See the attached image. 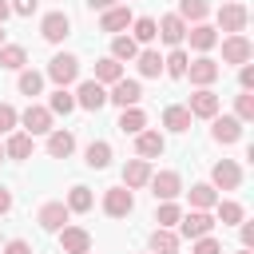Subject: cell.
<instances>
[{
    "instance_id": "484cf974",
    "label": "cell",
    "mask_w": 254,
    "mask_h": 254,
    "mask_svg": "<svg viewBox=\"0 0 254 254\" xmlns=\"http://www.w3.org/2000/svg\"><path fill=\"white\" fill-rule=\"evenodd\" d=\"M4 159H32V135L28 131H12L4 143Z\"/></svg>"
},
{
    "instance_id": "cb8c5ba5",
    "label": "cell",
    "mask_w": 254,
    "mask_h": 254,
    "mask_svg": "<svg viewBox=\"0 0 254 254\" xmlns=\"http://www.w3.org/2000/svg\"><path fill=\"white\" fill-rule=\"evenodd\" d=\"M214 218H218L222 226H238V222H246V210H242V202H234V198H218V202H214Z\"/></svg>"
},
{
    "instance_id": "7c38bea8",
    "label": "cell",
    "mask_w": 254,
    "mask_h": 254,
    "mask_svg": "<svg viewBox=\"0 0 254 254\" xmlns=\"http://www.w3.org/2000/svg\"><path fill=\"white\" fill-rule=\"evenodd\" d=\"M52 119H56V115H52L48 107H40V103H28V111L20 115V123H24L28 135H48V131H56Z\"/></svg>"
},
{
    "instance_id": "9a60e30c",
    "label": "cell",
    "mask_w": 254,
    "mask_h": 254,
    "mask_svg": "<svg viewBox=\"0 0 254 254\" xmlns=\"http://www.w3.org/2000/svg\"><path fill=\"white\" fill-rule=\"evenodd\" d=\"M210 135H214V143H238L242 139V123L234 119V115H214L210 119Z\"/></svg>"
},
{
    "instance_id": "83f0119b",
    "label": "cell",
    "mask_w": 254,
    "mask_h": 254,
    "mask_svg": "<svg viewBox=\"0 0 254 254\" xmlns=\"http://www.w3.org/2000/svg\"><path fill=\"white\" fill-rule=\"evenodd\" d=\"M163 127H167V131H175V135H183V131L190 127V111H187V107H179V103L163 107Z\"/></svg>"
},
{
    "instance_id": "7a4b0ae2",
    "label": "cell",
    "mask_w": 254,
    "mask_h": 254,
    "mask_svg": "<svg viewBox=\"0 0 254 254\" xmlns=\"http://www.w3.org/2000/svg\"><path fill=\"white\" fill-rule=\"evenodd\" d=\"M48 79H56L60 87L75 83V79H79V60H75L71 52H60V56H52V64H48Z\"/></svg>"
},
{
    "instance_id": "c3c4849f",
    "label": "cell",
    "mask_w": 254,
    "mask_h": 254,
    "mask_svg": "<svg viewBox=\"0 0 254 254\" xmlns=\"http://www.w3.org/2000/svg\"><path fill=\"white\" fill-rule=\"evenodd\" d=\"M8 210H12V190L0 187V214H8Z\"/></svg>"
},
{
    "instance_id": "f1b7e54d",
    "label": "cell",
    "mask_w": 254,
    "mask_h": 254,
    "mask_svg": "<svg viewBox=\"0 0 254 254\" xmlns=\"http://www.w3.org/2000/svg\"><path fill=\"white\" fill-rule=\"evenodd\" d=\"M123 135H139V131H147V115L139 111V107H123L119 111V123H115Z\"/></svg>"
},
{
    "instance_id": "8992f818",
    "label": "cell",
    "mask_w": 254,
    "mask_h": 254,
    "mask_svg": "<svg viewBox=\"0 0 254 254\" xmlns=\"http://www.w3.org/2000/svg\"><path fill=\"white\" fill-rule=\"evenodd\" d=\"M210 230H214V214L210 210H190V214L179 218V234L183 238H206Z\"/></svg>"
},
{
    "instance_id": "6da1fadb",
    "label": "cell",
    "mask_w": 254,
    "mask_h": 254,
    "mask_svg": "<svg viewBox=\"0 0 254 254\" xmlns=\"http://www.w3.org/2000/svg\"><path fill=\"white\" fill-rule=\"evenodd\" d=\"M135 210V194L127 187H107L103 190V214L107 218H127Z\"/></svg>"
},
{
    "instance_id": "d6986e66",
    "label": "cell",
    "mask_w": 254,
    "mask_h": 254,
    "mask_svg": "<svg viewBox=\"0 0 254 254\" xmlns=\"http://www.w3.org/2000/svg\"><path fill=\"white\" fill-rule=\"evenodd\" d=\"M151 175H155V171H151L147 159H131V163L123 167V187H127V190H139V187L151 183Z\"/></svg>"
},
{
    "instance_id": "e0dca14e",
    "label": "cell",
    "mask_w": 254,
    "mask_h": 254,
    "mask_svg": "<svg viewBox=\"0 0 254 254\" xmlns=\"http://www.w3.org/2000/svg\"><path fill=\"white\" fill-rule=\"evenodd\" d=\"M163 151H167V139H163L159 131H139V135H135V155H139V159L151 163V159H159Z\"/></svg>"
},
{
    "instance_id": "ac0fdd59",
    "label": "cell",
    "mask_w": 254,
    "mask_h": 254,
    "mask_svg": "<svg viewBox=\"0 0 254 254\" xmlns=\"http://www.w3.org/2000/svg\"><path fill=\"white\" fill-rule=\"evenodd\" d=\"M67 206L64 202H44L40 206V214H36V222H40V230H64L67 226Z\"/></svg>"
},
{
    "instance_id": "44dd1931",
    "label": "cell",
    "mask_w": 254,
    "mask_h": 254,
    "mask_svg": "<svg viewBox=\"0 0 254 254\" xmlns=\"http://www.w3.org/2000/svg\"><path fill=\"white\" fill-rule=\"evenodd\" d=\"M187 40H190V48H194V52H202V56H206V52L218 44V32H214L210 24H190V28H187Z\"/></svg>"
},
{
    "instance_id": "3957f363",
    "label": "cell",
    "mask_w": 254,
    "mask_h": 254,
    "mask_svg": "<svg viewBox=\"0 0 254 254\" xmlns=\"http://www.w3.org/2000/svg\"><path fill=\"white\" fill-rule=\"evenodd\" d=\"M139 99H143V83L139 79H119V83H111V91H107V103H115L119 111L123 107H139Z\"/></svg>"
},
{
    "instance_id": "ba28073f",
    "label": "cell",
    "mask_w": 254,
    "mask_h": 254,
    "mask_svg": "<svg viewBox=\"0 0 254 254\" xmlns=\"http://www.w3.org/2000/svg\"><path fill=\"white\" fill-rule=\"evenodd\" d=\"M67 32H71V16H67V12H48V16L40 20V36H44L48 44H64Z\"/></svg>"
},
{
    "instance_id": "8fae6325",
    "label": "cell",
    "mask_w": 254,
    "mask_h": 254,
    "mask_svg": "<svg viewBox=\"0 0 254 254\" xmlns=\"http://www.w3.org/2000/svg\"><path fill=\"white\" fill-rule=\"evenodd\" d=\"M218 95L210 91V87H198L194 95H190V103H187V111H190V119H214L218 115Z\"/></svg>"
},
{
    "instance_id": "f35d334b",
    "label": "cell",
    "mask_w": 254,
    "mask_h": 254,
    "mask_svg": "<svg viewBox=\"0 0 254 254\" xmlns=\"http://www.w3.org/2000/svg\"><path fill=\"white\" fill-rule=\"evenodd\" d=\"M179 218H183V210H179L175 202H163V206L155 210V222H159L163 230H171V226H179Z\"/></svg>"
},
{
    "instance_id": "4dcf8cb0",
    "label": "cell",
    "mask_w": 254,
    "mask_h": 254,
    "mask_svg": "<svg viewBox=\"0 0 254 254\" xmlns=\"http://www.w3.org/2000/svg\"><path fill=\"white\" fill-rule=\"evenodd\" d=\"M151 254H179V234L159 226V230L151 234Z\"/></svg>"
},
{
    "instance_id": "bcb514c9",
    "label": "cell",
    "mask_w": 254,
    "mask_h": 254,
    "mask_svg": "<svg viewBox=\"0 0 254 254\" xmlns=\"http://www.w3.org/2000/svg\"><path fill=\"white\" fill-rule=\"evenodd\" d=\"M4 254H32V246H28L24 238H12V242L4 246Z\"/></svg>"
},
{
    "instance_id": "7bdbcfd3",
    "label": "cell",
    "mask_w": 254,
    "mask_h": 254,
    "mask_svg": "<svg viewBox=\"0 0 254 254\" xmlns=\"http://www.w3.org/2000/svg\"><path fill=\"white\" fill-rule=\"evenodd\" d=\"M190 254H222V246L206 234V238H194V250H190Z\"/></svg>"
},
{
    "instance_id": "4316f807",
    "label": "cell",
    "mask_w": 254,
    "mask_h": 254,
    "mask_svg": "<svg viewBox=\"0 0 254 254\" xmlns=\"http://www.w3.org/2000/svg\"><path fill=\"white\" fill-rule=\"evenodd\" d=\"M123 79V64L119 60H111V56H103V60H95V83H119Z\"/></svg>"
},
{
    "instance_id": "ab89813d",
    "label": "cell",
    "mask_w": 254,
    "mask_h": 254,
    "mask_svg": "<svg viewBox=\"0 0 254 254\" xmlns=\"http://www.w3.org/2000/svg\"><path fill=\"white\" fill-rule=\"evenodd\" d=\"M234 119H238V123H250V119H254V95H250V91H242V95L234 99Z\"/></svg>"
},
{
    "instance_id": "ee69618b",
    "label": "cell",
    "mask_w": 254,
    "mask_h": 254,
    "mask_svg": "<svg viewBox=\"0 0 254 254\" xmlns=\"http://www.w3.org/2000/svg\"><path fill=\"white\" fill-rule=\"evenodd\" d=\"M36 4H40V0H12L8 8H12L16 16H32V12H36Z\"/></svg>"
},
{
    "instance_id": "816d5d0a",
    "label": "cell",
    "mask_w": 254,
    "mask_h": 254,
    "mask_svg": "<svg viewBox=\"0 0 254 254\" xmlns=\"http://www.w3.org/2000/svg\"><path fill=\"white\" fill-rule=\"evenodd\" d=\"M238 254H254V250H246V246H238Z\"/></svg>"
},
{
    "instance_id": "681fc988",
    "label": "cell",
    "mask_w": 254,
    "mask_h": 254,
    "mask_svg": "<svg viewBox=\"0 0 254 254\" xmlns=\"http://www.w3.org/2000/svg\"><path fill=\"white\" fill-rule=\"evenodd\" d=\"M87 8L91 12H107V8H115V0H87Z\"/></svg>"
},
{
    "instance_id": "603a6c76",
    "label": "cell",
    "mask_w": 254,
    "mask_h": 254,
    "mask_svg": "<svg viewBox=\"0 0 254 254\" xmlns=\"http://www.w3.org/2000/svg\"><path fill=\"white\" fill-rule=\"evenodd\" d=\"M83 163H87L91 171H103V167H111V143H103V139H91V143H87V151H83Z\"/></svg>"
},
{
    "instance_id": "4fadbf2b",
    "label": "cell",
    "mask_w": 254,
    "mask_h": 254,
    "mask_svg": "<svg viewBox=\"0 0 254 254\" xmlns=\"http://www.w3.org/2000/svg\"><path fill=\"white\" fill-rule=\"evenodd\" d=\"M250 56H254V44L246 40V36H226L222 40V64H250Z\"/></svg>"
},
{
    "instance_id": "9c48e42d",
    "label": "cell",
    "mask_w": 254,
    "mask_h": 254,
    "mask_svg": "<svg viewBox=\"0 0 254 254\" xmlns=\"http://www.w3.org/2000/svg\"><path fill=\"white\" fill-rule=\"evenodd\" d=\"M218 75H222V67H218L210 56H198V60H190V64H187V79H190L194 87H210Z\"/></svg>"
},
{
    "instance_id": "5bb4252c",
    "label": "cell",
    "mask_w": 254,
    "mask_h": 254,
    "mask_svg": "<svg viewBox=\"0 0 254 254\" xmlns=\"http://www.w3.org/2000/svg\"><path fill=\"white\" fill-rule=\"evenodd\" d=\"M60 250L64 254H91V234L83 226H64L60 230Z\"/></svg>"
},
{
    "instance_id": "f5cc1de1",
    "label": "cell",
    "mask_w": 254,
    "mask_h": 254,
    "mask_svg": "<svg viewBox=\"0 0 254 254\" xmlns=\"http://www.w3.org/2000/svg\"><path fill=\"white\" fill-rule=\"evenodd\" d=\"M0 48H4V28H0Z\"/></svg>"
},
{
    "instance_id": "7402d4cb",
    "label": "cell",
    "mask_w": 254,
    "mask_h": 254,
    "mask_svg": "<svg viewBox=\"0 0 254 254\" xmlns=\"http://www.w3.org/2000/svg\"><path fill=\"white\" fill-rule=\"evenodd\" d=\"M71 151H75V135L71 131H60V127L48 131V155L52 159H67Z\"/></svg>"
},
{
    "instance_id": "7dc6e473",
    "label": "cell",
    "mask_w": 254,
    "mask_h": 254,
    "mask_svg": "<svg viewBox=\"0 0 254 254\" xmlns=\"http://www.w3.org/2000/svg\"><path fill=\"white\" fill-rule=\"evenodd\" d=\"M242 246L254 250V222H242Z\"/></svg>"
},
{
    "instance_id": "52a82bcc",
    "label": "cell",
    "mask_w": 254,
    "mask_h": 254,
    "mask_svg": "<svg viewBox=\"0 0 254 254\" xmlns=\"http://www.w3.org/2000/svg\"><path fill=\"white\" fill-rule=\"evenodd\" d=\"M246 20H250L246 4H222V8H218V28H222L226 36H242V32H246Z\"/></svg>"
},
{
    "instance_id": "e575fe53",
    "label": "cell",
    "mask_w": 254,
    "mask_h": 254,
    "mask_svg": "<svg viewBox=\"0 0 254 254\" xmlns=\"http://www.w3.org/2000/svg\"><path fill=\"white\" fill-rule=\"evenodd\" d=\"M139 56V44L131 40V36H111V60H135Z\"/></svg>"
},
{
    "instance_id": "b9f144b4",
    "label": "cell",
    "mask_w": 254,
    "mask_h": 254,
    "mask_svg": "<svg viewBox=\"0 0 254 254\" xmlns=\"http://www.w3.org/2000/svg\"><path fill=\"white\" fill-rule=\"evenodd\" d=\"M16 123H20V111H16L12 103H0V135H8Z\"/></svg>"
},
{
    "instance_id": "f6af8a7d",
    "label": "cell",
    "mask_w": 254,
    "mask_h": 254,
    "mask_svg": "<svg viewBox=\"0 0 254 254\" xmlns=\"http://www.w3.org/2000/svg\"><path fill=\"white\" fill-rule=\"evenodd\" d=\"M238 83H242V91H254V67H250V64H242V71H238Z\"/></svg>"
},
{
    "instance_id": "30bf717a",
    "label": "cell",
    "mask_w": 254,
    "mask_h": 254,
    "mask_svg": "<svg viewBox=\"0 0 254 254\" xmlns=\"http://www.w3.org/2000/svg\"><path fill=\"white\" fill-rule=\"evenodd\" d=\"M103 103H107V87H103V83L83 79V83L75 87V107H83V111H99Z\"/></svg>"
},
{
    "instance_id": "db71d44e",
    "label": "cell",
    "mask_w": 254,
    "mask_h": 254,
    "mask_svg": "<svg viewBox=\"0 0 254 254\" xmlns=\"http://www.w3.org/2000/svg\"><path fill=\"white\" fill-rule=\"evenodd\" d=\"M0 163H4V143H0Z\"/></svg>"
},
{
    "instance_id": "8d00e7d4",
    "label": "cell",
    "mask_w": 254,
    "mask_h": 254,
    "mask_svg": "<svg viewBox=\"0 0 254 254\" xmlns=\"http://www.w3.org/2000/svg\"><path fill=\"white\" fill-rule=\"evenodd\" d=\"M131 28H135V32H131V40H135V44H151V40L159 36V28H155V20H151V16L131 20Z\"/></svg>"
},
{
    "instance_id": "836d02e7",
    "label": "cell",
    "mask_w": 254,
    "mask_h": 254,
    "mask_svg": "<svg viewBox=\"0 0 254 254\" xmlns=\"http://www.w3.org/2000/svg\"><path fill=\"white\" fill-rule=\"evenodd\" d=\"M48 111H52V115H71V111H75V95H71L67 87H56L52 99H48Z\"/></svg>"
},
{
    "instance_id": "11a10c76",
    "label": "cell",
    "mask_w": 254,
    "mask_h": 254,
    "mask_svg": "<svg viewBox=\"0 0 254 254\" xmlns=\"http://www.w3.org/2000/svg\"><path fill=\"white\" fill-rule=\"evenodd\" d=\"M147 254H151V250H147Z\"/></svg>"
},
{
    "instance_id": "5b68a950",
    "label": "cell",
    "mask_w": 254,
    "mask_h": 254,
    "mask_svg": "<svg viewBox=\"0 0 254 254\" xmlns=\"http://www.w3.org/2000/svg\"><path fill=\"white\" fill-rule=\"evenodd\" d=\"M151 194L155 198H163V202H175L179 194H183V179H179V171H159V175H151Z\"/></svg>"
},
{
    "instance_id": "d4e9b609",
    "label": "cell",
    "mask_w": 254,
    "mask_h": 254,
    "mask_svg": "<svg viewBox=\"0 0 254 254\" xmlns=\"http://www.w3.org/2000/svg\"><path fill=\"white\" fill-rule=\"evenodd\" d=\"M175 16L190 28V24H202V20L210 16V4H206V0H179V12H175Z\"/></svg>"
},
{
    "instance_id": "ffe728a7",
    "label": "cell",
    "mask_w": 254,
    "mask_h": 254,
    "mask_svg": "<svg viewBox=\"0 0 254 254\" xmlns=\"http://www.w3.org/2000/svg\"><path fill=\"white\" fill-rule=\"evenodd\" d=\"M131 20H135V16H131V8H127V4H115V8H107V12L99 16V28L119 36L123 28H131Z\"/></svg>"
},
{
    "instance_id": "277c9868",
    "label": "cell",
    "mask_w": 254,
    "mask_h": 254,
    "mask_svg": "<svg viewBox=\"0 0 254 254\" xmlns=\"http://www.w3.org/2000/svg\"><path fill=\"white\" fill-rule=\"evenodd\" d=\"M210 187L214 190H238L242 187V167L234 159H218L214 171H210Z\"/></svg>"
},
{
    "instance_id": "1f68e13d",
    "label": "cell",
    "mask_w": 254,
    "mask_h": 254,
    "mask_svg": "<svg viewBox=\"0 0 254 254\" xmlns=\"http://www.w3.org/2000/svg\"><path fill=\"white\" fill-rule=\"evenodd\" d=\"M28 64V52L20 48V44H4L0 48V67H8V71H20Z\"/></svg>"
},
{
    "instance_id": "60d3db41",
    "label": "cell",
    "mask_w": 254,
    "mask_h": 254,
    "mask_svg": "<svg viewBox=\"0 0 254 254\" xmlns=\"http://www.w3.org/2000/svg\"><path fill=\"white\" fill-rule=\"evenodd\" d=\"M20 91L24 95H40L44 91V75L40 71H20Z\"/></svg>"
},
{
    "instance_id": "74e56055",
    "label": "cell",
    "mask_w": 254,
    "mask_h": 254,
    "mask_svg": "<svg viewBox=\"0 0 254 254\" xmlns=\"http://www.w3.org/2000/svg\"><path fill=\"white\" fill-rule=\"evenodd\" d=\"M91 202H95V198H91V190H87V187H71L64 206H67V210H75V214H83V210H91Z\"/></svg>"
},
{
    "instance_id": "d590c367",
    "label": "cell",
    "mask_w": 254,
    "mask_h": 254,
    "mask_svg": "<svg viewBox=\"0 0 254 254\" xmlns=\"http://www.w3.org/2000/svg\"><path fill=\"white\" fill-rule=\"evenodd\" d=\"M187 64H190V56H187L183 48H175V52L163 60V71H167L171 79H183V75H187Z\"/></svg>"
},
{
    "instance_id": "f546056e",
    "label": "cell",
    "mask_w": 254,
    "mask_h": 254,
    "mask_svg": "<svg viewBox=\"0 0 254 254\" xmlns=\"http://www.w3.org/2000/svg\"><path fill=\"white\" fill-rule=\"evenodd\" d=\"M187 194H190V210H210V206L218 202V190H214L210 183H194Z\"/></svg>"
},
{
    "instance_id": "f907efd6",
    "label": "cell",
    "mask_w": 254,
    "mask_h": 254,
    "mask_svg": "<svg viewBox=\"0 0 254 254\" xmlns=\"http://www.w3.org/2000/svg\"><path fill=\"white\" fill-rule=\"evenodd\" d=\"M8 16H12V8H8V0H0V24H4Z\"/></svg>"
},
{
    "instance_id": "d6a6232c",
    "label": "cell",
    "mask_w": 254,
    "mask_h": 254,
    "mask_svg": "<svg viewBox=\"0 0 254 254\" xmlns=\"http://www.w3.org/2000/svg\"><path fill=\"white\" fill-rule=\"evenodd\" d=\"M135 64H139V75H147V79H155V75L163 71V56L151 52V48H143V52L135 56Z\"/></svg>"
},
{
    "instance_id": "2e32d148",
    "label": "cell",
    "mask_w": 254,
    "mask_h": 254,
    "mask_svg": "<svg viewBox=\"0 0 254 254\" xmlns=\"http://www.w3.org/2000/svg\"><path fill=\"white\" fill-rule=\"evenodd\" d=\"M155 28H159V36L155 40H163V44H171V48H179L183 40H187V24L171 12V16H163V20H155Z\"/></svg>"
}]
</instances>
